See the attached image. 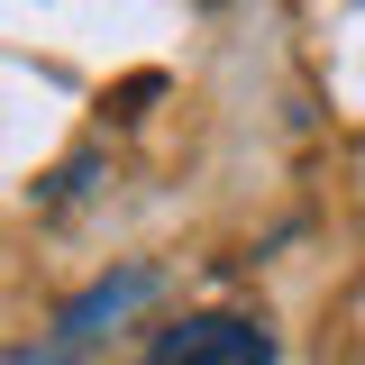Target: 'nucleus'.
Masks as SVG:
<instances>
[{
  "label": "nucleus",
  "instance_id": "2",
  "mask_svg": "<svg viewBox=\"0 0 365 365\" xmlns=\"http://www.w3.org/2000/svg\"><path fill=\"white\" fill-rule=\"evenodd\" d=\"M146 365H274V329L247 311H192L174 329H155Z\"/></svg>",
  "mask_w": 365,
  "mask_h": 365
},
{
  "label": "nucleus",
  "instance_id": "1",
  "mask_svg": "<svg viewBox=\"0 0 365 365\" xmlns=\"http://www.w3.org/2000/svg\"><path fill=\"white\" fill-rule=\"evenodd\" d=\"M155 292H165V265H119V274H101V283H83V292L55 311V329H46L37 347H9L0 365H83L91 347H110Z\"/></svg>",
  "mask_w": 365,
  "mask_h": 365
}]
</instances>
